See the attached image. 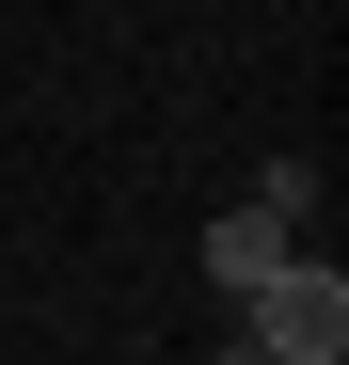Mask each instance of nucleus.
<instances>
[{"mask_svg":"<svg viewBox=\"0 0 349 365\" xmlns=\"http://www.w3.org/2000/svg\"><path fill=\"white\" fill-rule=\"evenodd\" d=\"M239 318H254V349H270V365H333V349H349V270H333V255H286Z\"/></svg>","mask_w":349,"mask_h":365,"instance_id":"nucleus-1","label":"nucleus"},{"mask_svg":"<svg viewBox=\"0 0 349 365\" xmlns=\"http://www.w3.org/2000/svg\"><path fill=\"white\" fill-rule=\"evenodd\" d=\"M286 255H302V238H286V207H222V222H207V286H222V302H254Z\"/></svg>","mask_w":349,"mask_h":365,"instance_id":"nucleus-2","label":"nucleus"}]
</instances>
